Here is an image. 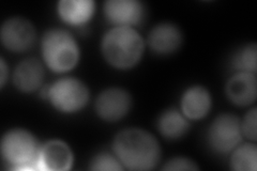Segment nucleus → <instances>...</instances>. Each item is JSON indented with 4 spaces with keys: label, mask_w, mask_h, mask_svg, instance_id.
Here are the masks:
<instances>
[{
    "label": "nucleus",
    "mask_w": 257,
    "mask_h": 171,
    "mask_svg": "<svg viewBox=\"0 0 257 171\" xmlns=\"http://www.w3.org/2000/svg\"><path fill=\"white\" fill-rule=\"evenodd\" d=\"M112 152L124 169L138 171L156 168L162 153L157 138L139 127L120 131L112 141Z\"/></svg>",
    "instance_id": "obj_1"
},
{
    "label": "nucleus",
    "mask_w": 257,
    "mask_h": 171,
    "mask_svg": "<svg viewBox=\"0 0 257 171\" xmlns=\"http://www.w3.org/2000/svg\"><path fill=\"white\" fill-rule=\"evenodd\" d=\"M145 51V40L134 27L114 26L102 38L101 52L106 62L118 70L138 64Z\"/></svg>",
    "instance_id": "obj_2"
},
{
    "label": "nucleus",
    "mask_w": 257,
    "mask_h": 171,
    "mask_svg": "<svg viewBox=\"0 0 257 171\" xmlns=\"http://www.w3.org/2000/svg\"><path fill=\"white\" fill-rule=\"evenodd\" d=\"M46 67L55 73H67L78 63L80 51L73 35L66 29L47 30L41 43Z\"/></svg>",
    "instance_id": "obj_3"
},
{
    "label": "nucleus",
    "mask_w": 257,
    "mask_h": 171,
    "mask_svg": "<svg viewBox=\"0 0 257 171\" xmlns=\"http://www.w3.org/2000/svg\"><path fill=\"white\" fill-rule=\"evenodd\" d=\"M41 145L37 137L25 128H12L2 138V156L10 168L16 170L38 169Z\"/></svg>",
    "instance_id": "obj_4"
},
{
    "label": "nucleus",
    "mask_w": 257,
    "mask_h": 171,
    "mask_svg": "<svg viewBox=\"0 0 257 171\" xmlns=\"http://www.w3.org/2000/svg\"><path fill=\"white\" fill-rule=\"evenodd\" d=\"M44 96L53 107L63 113L82 110L89 102V89L82 80L74 77L59 78L46 88Z\"/></svg>",
    "instance_id": "obj_5"
},
{
    "label": "nucleus",
    "mask_w": 257,
    "mask_h": 171,
    "mask_svg": "<svg viewBox=\"0 0 257 171\" xmlns=\"http://www.w3.org/2000/svg\"><path fill=\"white\" fill-rule=\"evenodd\" d=\"M240 119L231 113H222L216 117L208 129V142L216 153L231 152L242 140Z\"/></svg>",
    "instance_id": "obj_6"
},
{
    "label": "nucleus",
    "mask_w": 257,
    "mask_h": 171,
    "mask_svg": "<svg viewBox=\"0 0 257 171\" xmlns=\"http://www.w3.org/2000/svg\"><path fill=\"white\" fill-rule=\"evenodd\" d=\"M37 31L29 20L22 16H14L5 21L0 30L3 45L11 52L23 53L34 46Z\"/></svg>",
    "instance_id": "obj_7"
},
{
    "label": "nucleus",
    "mask_w": 257,
    "mask_h": 171,
    "mask_svg": "<svg viewBox=\"0 0 257 171\" xmlns=\"http://www.w3.org/2000/svg\"><path fill=\"white\" fill-rule=\"evenodd\" d=\"M132 107V96L122 88L103 90L95 100V111L102 120L116 122L124 118Z\"/></svg>",
    "instance_id": "obj_8"
},
{
    "label": "nucleus",
    "mask_w": 257,
    "mask_h": 171,
    "mask_svg": "<svg viewBox=\"0 0 257 171\" xmlns=\"http://www.w3.org/2000/svg\"><path fill=\"white\" fill-rule=\"evenodd\" d=\"M74 155L70 145L60 139H52L41 145L38 169L45 171H67L73 166Z\"/></svg>",
    "instance_id": "obj_9"
},
{
    "label": "nucleus",
    "mask_w": 257,
    "mask_h": 171,
    "mask_svg": "<svg viewBox=\"0 0 257 171\" xmlns=\"http://www.w3.org/2000/svg\"><path fill=\"white\" fill-rule=\"evenodd\" d=\"M104 14L112 25L134 27L144 21L145 7L139 0H107Z\"/></svg>",
    "instance_id": "obj_10"
},
{
    "label": "nucleus",
    "mask_w": 257,
    "mask_h": 171,
    "mask_svg": "<svg viewBox=\"0 0 257 171\" xmlns=\"http://www.w3.org/2000/svg\"><path fill=\"white\" fill-rule=\"evenodd\" d=\"M151 51L159 55H171L180 48L183 42L181 29L173 23H161L151 29L148 36Z\"/></svg>",
    "instance_id": "obj_11"
},
{
    "label": "nucleus",
    "mask_w": 257,
    "mask_h": 171,
    "mask_svg": "<svg viewBox=\"0 0 257 171\" xmlns=\"http://www.w3.org/2000/svg\"><path fill=\"white\" fill-rule=\"evenodd\" d=\"M225 92L232 104L241 106V107L251 105L255 102L257 96L256 74L236 72L227 80Z\"/></svg>",
    "instance_id": "obj_12"
},
{
    "label": "nucleus",
    "mask_w": 257,
    "mask_h": 171,
    "mask_svg": "<svg viewBox=\"0 0 257 171\" xmlns=\"http://www.w3.org/2000/svg\"><path fill=\"white\" fill-rule=\"evenodd\" d=\"M181 112L189 120L205 118L212 106V97L208 89L203 86H192L181 96Z\"/></svg>",
    "instance_id": "obj_13"
},
{
    "label": "nucleus",
    "mask_w": 257,
    "mask_h": 171,
    "mask_svg": "<svg viewBox=\"0 0 257 171\" xmlns=\"http://www.w3.org/2000/svg\"><path fill=\"white\" fill-rule=\"evenodd\" d=\"M44 68L38 59L28 58L21 61L13 73V84L21 92H34L42 86Z\"/></svg>",
    "instance_id": "obj_14"
},
{
    "label": "nucleus",
    "mask_w": 257,
    "mask_h": 171,
    "mask_svg": "<svg viewBox=\"0 0 257 171\" xmlns=\"http://www.w3.org/2000/svg\"><path fill=\"white\" fill-rule=\"evenodd\" d=\"M57 11L60 19L69 25H85L94 14L95 3L92 0H60Z\"/></svg>",
    "instance_id": "obj_15"
},
{
    "label": "nucleus",
    "mask_w": 257,
    "mask_h": 171,
    "mask_svg": "<svg viewBox=\"0 0 257 171\" xmlns=\"http://www.w3.org/2000/svg\"><path fill=\"white\" fill-rule=\"evenodd\" d=\"M158 128L167 139H179L188 133L190 122L182 112L171 108L161 113L158 119Z\"/></svg>",
    "instance_id": "obj_16"
},
{
    "label": "nucleus",
    "mask_w": 257,
    "mask_h": 171,
    "mask_svg": "<svg viewBox=\"0 0 257 171\" xmlns=\"http://www.w3.org/2000/svg\"><path fill=\"white\" fill-rule=\"evenodd\" d=\"M230 168L237 171H256L257 146L255 143H243L231 151Z\"/></svg>",
    "instance_id": "obj_17"
},
{
    "label": "nucleus",
    "mask_w": 257,
    "mask_h": 171,
    "mask_svg": "<svg viewBox=\"0 0 257 171\" xmlns=\"http://www.w3.org/2000/svg\"><path fill=\"white\" fill-rule=\"evenodd\" d=\"M256 43L246 44L234 55L231 60V67L236 72H246L256 74Z\"/></svg>",
    "instance_id": "obj_18"
},
{
    "label": "nucleus",
    "mask_w": 257,
    "mask_h": 171,
    "mask_svg": "<svg viewBox=\"0 0 257 171\" xmlns=\"http://www.w3.org/2000/svg\"><path fill=\"white\" fill-rule=\"evenodd\" d=\"M90 169L95 171H122L121 162L114 153L101 152L93 156L90 161Z\"/></svg>",
    "instance_id": "obj_19"
},
{
    "label": "nucleus",
    "mask_w": 257,
    "mask_h": 171,
    "mask_svg": "<svg viewBox=\"0 0 257 171\" xmlns=\"http://www.w3.org/2000/svg\"><path fill=\"white\" fill-rule=\"evenodd\" d=\"M256 119H257V109L253 107L245 113L242 121H240L242 135L252 141H256V137H257Z\"/></svg>",
    "instance_id": "obj_20"
},
{
    "label": "nucleus",
    "mask_w": 257,
    "mask_h": 171,
    "mask_svg": "<svg viewBox=\"0 0 257 171\" xmlns=\"http://www.w3.org/2000/svg\"><path fill=\"white\" fill-rule=\"evenodd\" d=\"M163 170H167V171H174V170H192L195 171L198 170L199 167L196 164L194 160H192L188 157H174L172 159L168 160L167 162H165V165L162 168Z\"/></svg>",
    "instance_id": "obj_21"
},
{
    "label": "nucleus",
    "mask_w": 257,
    "mask_h": 171,
    "mask_svg": "<svg viewBox=\"0 0 257 171\" xmlns=\"http://www.w3.org/2000/svg\"><path fill=\"white\" fill-rule=\"evenodd\" d=\"M8 77H9V69H8L7 63L4 58L0 59V88H4Z\"/></svg>",
    "instance_id": "obj_22"
}]
</instances>
